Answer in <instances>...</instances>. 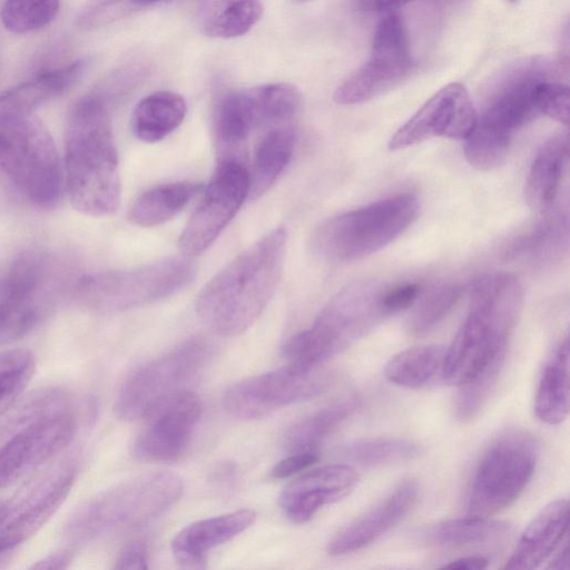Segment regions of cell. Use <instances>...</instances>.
Listing matches in <instances>:
<instances>
[{
  "label": "cell",
  "mask_w": 570,
  "mask_h": 570,
  "mask_svg": "<svg viewBox=\"0 0 570 570\" xmlns=\"http://www.w3.org/2000/svg\"><path fill=\"white\" fill-rule=\"evenodd\" d=\"M286 244V229L274 228L217 272L196 301L202 322L220 336H237L247 331L278 286Z\"/></svg>",
  "instance_id": "6da1fadb"
},
{
  "label": "cell",
  "mask_w": 570,
  "mask_h": 570,
  "mask_svg": "<svg viewBox=\"0 0 570 570\" xmlns=\"http://www.w3.org/2000/svg\"><path fill=\"white\" fill-rule=\"evenodd\" d=\"M63 180L72 206L102 217L120 204L118 153L105 98L92 94L76 101L65 131Z\"/></svg>",
  "instance_id": "7a4b0ae2"
},
{
  "label": "cell",
  "mask_w": 570,
  "mask_h": 570,
  "mask_svg": "<svg viewBox=\"0 0 570 570\" xmlns=\"http://www.w3.org/2000/svg\"><path fill=\"white\" fill-rule=\"evenodd\" d=\"M523 307V287L509 273L489 274L471 288L469 312L445 348L442 377L461 386L493 360L507 354Z\"/></svg>",
  "instance_id": "3957f363"
},
{
  "label": "cell",
  "mask_w": 570,
  "mask_h": 570,
  "mask_svg": "<svg viewBox=\"0 0 570 570\" xmlns=\"http://www.w3.org/2000/svg\"><path fill=\"white\" fill-rule=\"evenodd\" d=\"M385 285L355 282L337 292L311 327L293 335L283 346L286 364L301 370L318 368L342 353L385 317L381 297Z\"/></svg>",
  "instance_id": "277c9868"
},
{
  "label": "cell",
  "mask_w": 570,
  "mask_h": 570,
  "mask_svg": "<svg viewBox=\"0 0 570 570\" xmlns=\"http://www.w3.org/2000/svg\"><path fill=\"white\" fill-rule=\"evenodd\" d=\"M419 209L416 196L403 193L338 214L315 229L312 250L331 264L360 261L401 236L416 219Z\"/></svg>",
  "instance_id": "5b68a950"
},
{
  "label": "cell",
  "mask_w": 570,
  "mask_h": 570,
  "mask_svg": "<svg viewBox=\"0 0 570 570\" xmlns=\"http://www.w3.org/2000/svg\"><path fill=\"white\" fill-rule=\"evenodd\" d=\"M0 170L41 208L60 198L63 167L56 142L33 114L0 118Z\"/></svg>",
  "instance_id": "8992f818"
},
{
  "label": "cell",
  "mask_w": 570,
  "mask_h": 570,
  "mask_svg": "<svg viewBox=\"0 0 570 570\" xmlns=\"http://www.w3.org/2000/svg\"><path fill=\"white\" fill-rule=\"evenodd\" d=\"M180 476L168 471L145 473L126 481L83 507L73 520L76 537L148 523L175 504L183 493Z\"/></svg>",
  "instance_id": "52a82bcc"
},
{
  "label": "cell",
  "mask_w": 570,
  "mask_h": 570,
  "mask_svg": "<svg viewBox=\"0 0 570 570\" xmlns=\"http://www.w3.org/2000/svg\"><path fill=\"white\" fill-rule=\"evenodd\" d=\"M537 458V443L523 431L495 438L475 468L466 497L468 514L490 517L514 502L530 482Z\"/></svg>",
  "instance_id": "ba28073f"
},
{
  "label": "cell",
  "mask_w": 570,
  "mask_h": 570,
  "mask_svg": "<svg viewBox=\"0 0 570 570\" xmlns=\"http://www.w3.org/2000/svg\"><path fill=\"white\" fill-rule=\"evenodd\" d=\"M195 275L189 257H169L134 269L88 275L79 283V294L94 308L126 311L171 296Z\"/></svg>",
  "instance_id": "9c48e42d"
},
{
  "label": "cell",
  "mask_w": 570,
  "mask_h": 570,
  "mask_svg": "<svg viewBox=\"0 0 570 570\" xmlns=\"http://www.w3.org/2000/svg\"><path fill=\"white\" fill-rule=\"evenodd\" d=\"M210 356L209 344L189 340L131 373L120 386L114 405L122 421L142 419L158 402L186 390Z\"/></svg>",
  "instance_id": "30bf717a"
},
{
  "label": "cell",
  "mask_w": 570,
  "mask_h": 570,
  "mask_svg": "<svg viewBox=\"0 0 570 570\" xmlns=\"http://www.w3.org/2000/svg\"><path fill=\"white\" fill-rule=\"evenodd\" d=\"M413 70L406 27L390 13L376 26L367 61L337 87L333 99L338 105L368 101L397 87Z\"/></svg>",
  "instance_id": "8fae6325"
},
{
  "label": "cell",
  "mask_w": 570,
  "mask_h": 570,
  "mask_svg": "<svg viewBox=\"0 0 570 570\" xmlns=\"http://www.w3.org/2000/svg\"><path fill=\"white\" fill-rule=\"evenodd\" d=\"M249 195L248 168L235 158L219 159L202 199L180 234L186 257L203 254L220 235Z\"/></svg>",
  "instance_id": "7c38bea8"
},
{
  "label": "cell",
  "mask_w": 570,
  "mask_h": 570,
  "mask_svg": "<svg viewBox=\"0 0 570 570\" xmlns=\"http://www.w3.org/2000/svg\"><path fill=\"white\" fill-rule=\"evenodd\" d=\"M317 368L296 370L289 365L253 375L233 384L224 394L226 411L239 420H257L272 412L312 399L330 384Z\"/></svg>",
  "instance_id": "4fadbf2b"
},
{
  "label": "cell",
  "mask_w": 570,
  "mask_h": 570,
  "mask_svg": "<svg viewBox=\"0 0 570 570\" xmlns=\"http://www.w3.org/2000/svg\"><path fill=\"white\" fill-rule=\"evenodd\" d=\"M551 67L544 61L518 66L495 90L473 131L494 146L510 151L515 132L539 116L534 104L535 86L548 79Z\"/></svg>",
  "instance_id": "5bb4252c"
},
{
  "label": "cell",
  "mask_w": 570,
  "mask_h": 570,
  "mask_svg": "<svg viewBox=\"0 0 570 570\" xmlns=\"http://www.w3.org/2000/svg\"><path fill=\"white\" fill-rule=\"evenodd\" d=\"M45 265L23 252L0 267V345L19 340L38 323L43 306Z\"/></svg>",
  "instance_id": "9a60e30c"
},
{
  "label": "cell",
  "mask_w": 570,
  "mask_h": 570,
  "mask_svg": "<svg viewBox=\"0 0 570 570\" xmlns=\"http://www.w3.org/2000/svg\"><path fill=\"white\" fill-rule=\"evenodd\" d=\"M202 415V402L189 389L158 402L142 419L145 425L134 443V454L144 461L171 462L190 442Z\"/></svg>",
  "instance_id": "2e32d148"
},
{
  "label": "cell",
  "mask_w": 570,
  "mask_h": 570,
  "mask_svg": "<svg viewBox=\"0 0 570 570\" xmlns=\"http://www.w3.org/2000/svg\"><path fill=\"white\" fill-rule=\"evenodd\" d=\"M476 118L465 87L450 83L435 92L394 132L389 149H404L434 137L463 140L474 128Z\"/></svg>",
  "instance_id": "e0dca14e"
},
{
  "label": "cell",
  "mask_w": 570,
  "mask_h": 570,
  "mask_svg": "<svg viewBox=\"0 0 570 570\" xmlns=\"http://www.w3.org/2000/svg\"><path fill=\"white\" fill-rule=\"evenodd\" d=\"M78 429L66 411L36 423L0 448V490L62 451Z\"/></svg>",
  "instance_id": "ac0fdd59"
},
{
  "label": "cell",
  "mask_w": 570,
  "mask_h": 570,
  "mask_svg": "<svg viewBox=\"0 0 570 570\" xmlns=\"http://www.w3.org/2000/svg\"><path fill=\"white\" fill-rule=\"evenodd\" d=\"M357 482L358 474L348 464L320 466L288 483L279 494L278 503L289 520L304 523L323 507L348 495Z\"/></svg>",
  "instance_id": "d6986e66"
},
{
  "label": "cell",
  "mask_w": 570,
  "mask_h": 570,
  "mask_svg": "<svg viewBox=\"0 0 570 570\" xmlns=\"http://www.w3.org/2000/svg\"><path fill=\"white\" fill-rule=\"evenodd\" d=\"M417 494L415 480L401 482L374 508L340 530L328 542V554L352 553L375 542L407 514Z\"/></svg>",
  "instance_id": "ffe728a7"
},
{
  "label": "cell",
  "mask_w": 570,
  "mask_h": 570,
  "mask_svg": "<svg viewBox=\"0 0 570 570\" xmlns=\"http://www.w3.org/2000/svg\"><path fill=\"white\" fill-rule=\"evenodd\" d=\"M75 483V470L69 469L18 507L8 502V512L0 525V558L36 534L56 513Z\"/></svg>",
  "instance_id": "44dd1931"
},
{
  "label": "cell",
  "mask_w": 570,
  "mask_h": 570,
  "mask_svg": "<svg viewBox=\"0 0 570 570\" xmlns=\"http://www.w3.org/2000/svg\"><path fill=\"white\" fill-rule=\"evenodd\" d=\"M255 520V511L240 509L195 521L173 538L171 551L181 566L202 568L207 552L248 529Z\"/></svg>",
  "instance_id": "7402d4cb"
},
{
  "label": "cell",
  "mask_w": 570,
  "mask_h": 570,
  "mask_svg": "<svg viewBox=\"0 0 570 570\" xmlns=\"http://www.w3.org/2000/svg\"><path fill=\"white\" fill-rule=\"evenodd\" d=\"M569 503L558 499L548 503L528 524L504 568L529 570L542 564L568 534Z\"/></svg>",
  "instance_id": "603a6c76"
},
{
  "label": "cell",
  "mask_w": 570,
  "mask_h": 570,
  "mask_svg": "<svg viewBox=\"0 0 570 570\" xmlns=\"http://www.w3.org/2000/svg\"><path fill=\"white\" fill-rule=\"evenodd\" d=\"M87 68L85 59L39 72L0 95V118L30 115L49 99L71 88Z\"/></svg>",
  "instance_id": "cb8c5ba5"
},
{
  "label": "cell",
  "mask_w": 570,
  "mask_h": 570,
  "mask_svg": "<svg viewBox=\"0 0 570 570\" xmlns=\"http://www.w3.org/2000/svg\"><path fill=\"white\" fill-rule=\"evenodd\" d=\"M567 134L549 138L537 153L525 179L524 197L528 205L541 214L552 209L568 163Z\"/></svg>",
  "instance_id": "d4e9b609"
},
{
  "label": "cell",
  "mask_w": 570,
  "mask_h": 570,
  "mask_svg": "<svg viewBox=\"0 0 570 570\" xmlns=\"http://www.w3.org/2000/svg\"><path fill=\"white\" fill-rule=\"evenodd\" d=\"M296 141L293 124L264 129L254 147L249 175L250 200L264 195L288 165Z\"/></svg>",
  "instance_id": "484cf974"
},
{
  "label": "cell",
  "mask_w": 570,
  "mask_h": 570,
  "mask_svg": "<svg viewBox=\"0 0 570 570\" xmlns=\"http://www.w3.org/2000/svg\"><path fill=\"white\" fill-rule=\"evenodd\" d=\"M569 356V338L566 336L551 351L540 374L534 413L546 424H560L568 417Z\"/></svg>",
  "instance_id": "4316f807"
},
{
  "label": "cell",
  "mask_w": 570,
  "mask_h": 570,
  "mask_svg": "<svg viewBox=\"0 0 570 570\" xmlns=\"http://www.w3.org/2000/svg\"><path fill=\"white\" fill-rule=\"evenodd\" d=\"M187 114L185 99L173 91L159 90L144 97L134 108L132 134L145 142H156L176 130Z\"/></svg>",
  "instance_id": "83f0119b"
},
{
  "label": "cell",
  "mask_w": 570,
  "mask_h": 570,
  "mask_svg": "<svg viewBox=\"0 0 570 570\" xmlns=\"http://www.w3.org/2000/svg\"><path fill=\"white\" fill-rule=\"evenodd\" d=\"M263 10L261 0H198L197 20L206 36L232 39L247 33Z\"/></svg>",
  "instance_id": "f1b7e54d"
},
{
  "label": "cell",
  "mask_w": 570,
  "mask_h": 570,
  "mask_svg": "<svg viewBox=\"0 0 570 570\" xmlns=\"http://www.w3.org/2000/svg\"><path fill=\"white\" fill-rule=\"evenodd\" d=\"M511 530L507 522L489 517L468 515L423 528L420 539L431 546L461 547L502 541Z\"/></svg>",
  "instance_id": "f546056e"
},
{
  "label": "cell",
  "mask_w": 570,
  "mask_h": 570,
  "mask_svg": "<svg viewBox=\"0 0 570 570\" xmlns=\"http://www.w3.org/2000/svg\"><path fill=\"white\" fill-rule=\"evenodd\" d=\"M202 185L176 181L154 186L141 193L129 210V219L141 227L161 225L178 215L200 191Z\"/></svg>",
  "instance_id": "4dcf8cb0"
},
{
  "label": "cell",
  "mask_w": 570,
  "mask_h": 570,
  "mask_svg": "<svg viewBox=\"0 0 570 570\" xmlns=\"http://www.w3.org/2000/svg\"><path fill=\"white\" fill-rule=\"evenodd\" d=\"M361 404L360 396H346L297 421L284 435L285 448L291 452L316 451Z\"/></svg>",
  "instance_id": "1f68e13d"
},
{
  "label": "cell",
  "mask_w": 570,
  "mask_h": 570,
  "mask_svg": "<svg viewBox=\"0 0 570 570\" xmlns=\"http://www.w3.org/2000/svg\"><path fill=\"white\" fill-rule=\"evenodd\" d=\"M255 125L245 90L225 94L217 102L214 111V132L218 144L220 158H240V151Z\"/></svg>",
  "instance_id": "d6a6232c"
},
{
  "label": "cell",
  "mask_w": 570,
  "mask_h": 570,
  "mask_svg": "<svg viewBox=\"0 0 570 570\" xmlns=\"http://www.w3.org/2000/svg\"><path fill=\"white\" fill-rule=\"evenodd\" d=\"M70 411V397L58 387H43L19 399L0 415V448L31 425Z\"/></svg>",
  "instance_id": "836d02e7"
},
{
  "label": "cell",
  "mask_w": 570,
  "mask_h": 570,
  "mask_svg": "<svg viewBox=\"0 0 570 570\" xmlns=\"http://www.w3.org/2000/svg\"><path fill=\"white\" fill-rule=\"evenodd\" d=\"M255 130L291 125L302 108L299 90L288 82L261 85L245 90Z\"/></svg>",
  "instance_id": "e575fe53"
},
{
  "label": "cell",
  "mask_w": 570,
  "mask_h": 570,
  "mask_svg": "<svg viewBox=\"0 0 570 570\" xmlns=\"http://www.w3.org/2000/svg\"><path fill=\"white\" fill-rule=\"evenodd\" d=\"M445 347L441 345H417L395 354L386 363L384 374L391 383L419 389L442 373Z\"/></svg>",
  "instance_id": "d590c367"
},
{
  "label": "cell",
  "mask_w": 570,
  "mask_h": 570,
  "mask_svg": "<svg viewBox=\"0 0 570 570\" xmlns=\"http://www.w3.org/2000/svg\"><path fill=\"white\" fill-rule=\"evenodd\" d=\"M342 453L356 464L379 466L412 461L423 453V446L412 439L377 436L354 440Z\"/></svg>",
  "instance_id": "8d00e7d4"
},
{
  "label": "cell",
  "mask_w": 570,
  "mask_h": 570,
  "mask_svg": "<svg viewBox=\"0 0 570 570\" xmlns=\"http://www.w3.org/2000/svg\"><path fill=\"white\" fill-rule=\"evenodd\" d=\"M544 213L543 219L538 222L529 232L520 235L508 247L505 255L512 257H550L559 248L567 236V216H551Z\"/></svg>",
  "instance_id": "74e56055"
},
{
  "label": "cell",
  "mask_w": 570,
  "mask_h": 570,
  "mask_svg": "<svg viewBox=\"0 0 570 570\" xmlns=\"http://www.w3.org/2000/svg\"><path fill=\"white\" fill-rule=\"evenodd\" d=\"M35 371L36 360L29 350L0 352V415L20 399Z\"/></svg>",
  "instance_id": "f35d334b"
},
{
  "label": "cell",
  "mask_w": 570,
  "mask_h": 570,
  "mask_svg": "<svg viewBox=\"0 0 570 570\" xmlns=\"http://www.w3.org/2000/svg\"><path fill=\"white\" fill-rule=\"evenodd\" d=\"M60 0H6L1 8V21L13 33L39 30L55 20Z\"/></svg>",
  "instance_id": "ab89813d"
},
{
  "label": "cell",
  "mask_w": 570,
  "mask_h": 570,
  "mask_svg": "<svg viewBox=\"0 0 570 570\" xmlns=\"http://www.w3.org/2000/svg\"><path fill=\"white\" fill-rule=\"evenodd\" d=\"M463 287L458 283L440 284L430 289L420 301L410 318V331L422 335L434 328L454 307Z\"/></svg>",
  "instance_id": "60d3db41"
},
{
  "label": "cell",
  "mask_w": 570,
  "mask_h": 570,
  "mask_svg": "<svg viewBox=\"0 0 570 570\" xmlns=\"http://www.w3.org/2000/svg\"><path fill=\"white\" fill-rule=\"evenodd\" d=\"M504 361L505 355L493 360L469 382L459 386L454 405L459 421L466 422L479 414L499 380Z\"/></svg>",
  "instance_id": "b9f144b4"
},
{
  "label": "cell",
  "mask_w": 570,
  "mask_h": 570,
  "mask_svg": "<svg viewBox=\"0 0 570 570\" xmlns=\"http://www.w3.org/2000/svg\"><path fill=\"white\" fill-rule=\"evenodd\" d=\"M569 88L567 85L551 80L540 81L534 89V104L539 115H544L560 124H569Z\"/></svg>",
  "instance_id": "7bdbcfd3"
},
{
  "label": "cell",
  "mask_w": 570,
  "mask_h": 570,
  "mask_svg": "<svg viewBox=\"0 0 570 570\" xmlns=\"http://www.w3.org/2000/svg\"><path fill=\"white\" fill-rule=\"evenodd\" d=\"M421 291V285L415 282L385 286L381 297L384 315L390 316L410 308L419 299Z\"/></svg>",
  "instance_id": "ee69618b"
},
{
  "label": "cell",
  "mask_w": 570,
  "mask_h": 570,
  "mask_svg": "<svg viewBox=\"0 0 570 570\" xmlns=\"http://www.w3.org/2000/svg\"><path fill=\"white\" fill-rule=\"evenodd\" d=\"M318 460L316 451L294 452L281 460L271 471V478L275 480L286 479L305 471Z\"/></svg>",
  "instance_id": "f6af8a7d"
},
{
  "label": "cell",
  "mask_w": 570,
  "mask_h": 570,
  "mask_svg": "<svg viewBox=\"0 0 570 570\" xmlns=\"http://www.w3.org/2000/svg\"><path fill=\"white\" fill-rule=\"evenodd\" d=\"M117 570H146L148 568L147 549L141 541H131L126 544L116 559Z\"/></svg>",
  "instance_id": "bcb514c9"
},
{
  "label": "cell",
  "mask_w": 570,
  "mask_h": 570,
  "mask_svg": "<svg viewBox=\"0 0 570 570\" xmlns=\"http://www.w3.org/2000/svg\"><path fill=\"white\" fill-rule=\"evenodd\" d=\"M72 560L69 551H60L45 557L35 563L31 569H65Z\"/></svg>",
  "instance_id": "7dc6e473"
},
{
  "label": "cell",
  "mask_w": 570,
  "mask_h": 570,
  "mask_svg": "<svg viewBox=\"0 0 570 570\" xmlns=\"http://www.w3.org/2000/svg\"><path fill=\"white\" fill-rule=\"evenodd\" d=\"M489 560L482 556H469L455 559L450 563L444 564L443 568L460 570H480L487 568Z\"/></svg>",
  "instance_id": "c3c4849f"
},
{
  "label": "cell",
  "mask_w": 570,
  "mask_h": 570,
  "mask_svg": "<svg viewBox=\"0 0 570 570\" xmlns=\"http://www.w3.org/2000/svg\"><path fill=\"white\" fill-rule=\"evenodd\" d=\"M412 0H358L360 8L367 12H383L402 7Z\"/></svg>",
  "instance_id": "681fc988"
},
{
  "label": "cell",
  "mask_w": 570,
  "mask_h": 570,
  "mask_svg": "<svg viewBox=\"0 0 570 570\" xmlns=\"http://www.w3.org/2000/svg\"><path fill=\"white\" fill-rule=\"evenodd\" d=\"M550 568L552 569H569V544H568V538L566 539V542L563 547H561V550L558 552V554L554 557V559L551 561Z\"/></svg>",
  "instance_id": "f907efd6"
},
{
  "label": "cell",
  "mask_w": 570,
  "mask_h": 570,
  "mask_svg": "<svg viewBox=\"0 0 570 570\" xmlns=\"http://www.w3.org/2000/svg\"><path fill=\"white\" fill-rule=\"evenodd\" d=\"M135 6H150L165 2L167 0H124Z\"/></svg>",
  "instance_id": "816d5d0a"
},
{
  "label": "cell",
  "mask_w": 570,
  "mask_h": 570,
  "mask_svg": "<svg viewBox=\"0 0 570 570\" xmlns=\"http://www.w3.org/2000/svg\"><path fill=\"white\" fill-rule=\"evenodd\" d=\"M8 512V502H1L0 503V525L4 521Z\"/></svg>",
  "instance_id": "f5cc1de1"
},
{
  "label": "cell",
  "mask_w": 570,
  "mask_h": 570,
  "mask_svg": "<svg viewBox=\"0 0 570 570\" xmlns=\"http://www.w3.org/2000/svg\"><path fill=\"white\" fill-rule=\"evenodd\" d=\"M295 1H297V2H307L309 0H295Z\"/></svg>",
  "instance_id": "db71d44e"
},
{
  "label": "cell",
  "mask_w": 570,
  "mask_h": 570,
  "mask_svg": "<svg viewBox=\"0 0 570 570\" xmlns=\"http://www.w3.org/2000/svg\"><path fill=\"white\" fill-rule=\"evenodd\" d=\"M510 1H517V0H510Z\"/></svg>",
  "instance_id": "11a10c76"
}]
</instances>
